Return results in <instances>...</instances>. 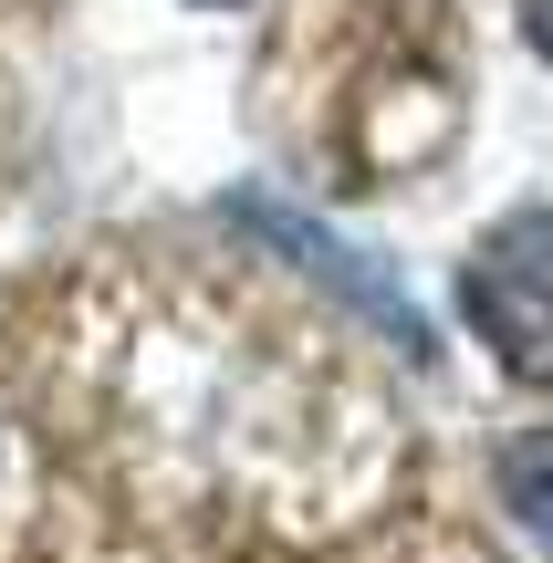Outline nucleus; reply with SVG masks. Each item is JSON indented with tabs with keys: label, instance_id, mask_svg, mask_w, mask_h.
<instances>
[{
	"label": "nucleus",
	"instance_id": "nucleus-1",
	"mask_svg": "<svg viewBox=\"0 0 553 563\" xmlns=\"http://www.w3.org/2000/svg\"><path fill=\"white\" fill-rule=\"evenodd\" d=\"M460 313L512 376H553V209H522L460 262Z\"/></svg>",
	"mask_w": 553,
	"mask_h": 563
},
{
	"label": "nucleus",
	"instance_id": "nucleus-2",
	"mask_svg": "<svg viewBox=\"0 0 553 563\" xmlns=\"http://www.w3.org/2000/svg\"><path fill=\"white\" fill-rule=\"evenodd\" d=\"M230 230H251V241H262L272 262L313 272V282H324V292L345 302L355 323H366V334H387L397 355H429V323H418V302L397 292V282L376 272V262H366L355 241H334L324 220H303L292 199H272V188H230Z\"/></svg>",
	"mask_w": 553,
	"mask_h": 563
},
{
	"label": "nucleus",
	"instance_id": "nucleus-3",
	"mask_svg": "<svg viewBox=\"0 0 553 563\" xmlns=\"http://www.w3.org/2000/svg\"><path fill=\"white\" fill-rule=\"evenodd\" d=\"M501 501H512L522 532L553 553V439H512L501 449Z\"/></svg>",
	"mask_w": 553,
	"mask_h": 563
},
{
	"label": "nucleus",
	"instance_id": "nucleus-4",
	"mask_svg": "<svg viewBox=\"0 0 553 563\" xmlns=\"http://www.w3.org/2000/svg\"><path fill=\"white\" fill-rule=\"evenodd\" d=\"M522 32H533V53L553 63V0H522Z\"/></svg>",
	"mask_w": 553,
	"mask_h": 563
},
{
	"label": "nucleus",
	"instance_id": "nucleus-5",
	"mask_svg": "<svg viewBox=\"0 0 553 563\" xmlns=\"http://www.w3.org/2000/svg\"><path fill=\"white\" fill-rule=\"evenodd\" d=\"M209 11H241V0H209Z\"/></svg>",
	"mask_w": 553,
	"mask_h": 563
}]
</instances>
